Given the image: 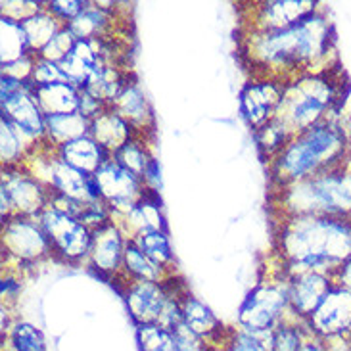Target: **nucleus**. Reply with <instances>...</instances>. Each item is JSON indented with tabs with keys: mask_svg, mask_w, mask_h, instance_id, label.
<instances>
[{
	"mask_svg": "<svg viewBox=\"0 0 351 351\" xmlns=\"http://www.w3.org/2000/svg\"><path fill=\"white\" fill-rule=\"evenodd\" d=\"M334 40V23L319 6L285 29L247 31L242 48L257 79L288 83L295 77L340 66Z\"/></svg>",
	"mask_w": 351,
	"mask_h": 351,
	"instance_id": "1",
	"label": "nucleus"
},
{
	"mask_svg": "<svg viewBox=\"0 0 351 351\" xmlns=\"http://www.w3.org/2000/svg\"><path fill=\"white\" fill-rule=\"evenodd\" d=\"M275 252L288 275L315 271L332 276L351 257V221L324 215L278 219Z\"/></svg>",
	"mask_w": 351,
	"mask_h": 351,
	"instance_id": "2",
	"label": "nucleus"
},
{
	"mask_svg": "<svg viewBox=\"0 0 351 351\" xmlns=\"http://www.w3.org/2000/svg\"><path fill=\"white\" fill-rule=\"evenodd\" d=\"M350 158L351 125L342 117H328L292 136L285 150L269 163L271 184L275 190L285 189L292 182L343 167Z\"/></svg>",
	"mask_w": 351,
	"mask_h": 351,
	"instance_id": "3",
	"label": "nucleus"
},
{
	"mask_svg": "<svg viewBox=\"0 0 351 351\" xmlns=\"http://www.w3.org/2000/svg\"><path fill=\"white\" fill-rule=\"evenodd\" d=\"M348 83L342 81L340 66L295 77L285 83L282 100L275 119L290 136L304 133L328 117H342Z\"/></svg>",
	"mask_w": 351,
	"mask_h": 351,
	"instance_id": "4",
	"label": "nucleus"
},
{
	"mask_svg": "<svg viewBox=\"0 0 351 351\" xmlns=\"http://www.w3.org/2000/svg\"><path fill=\"white\" fill-rule=\"evenodd\" d=\"M271 204L280 219L324 215L351 221V165L275 190Z\"/></svg>",
	"mask_w": 351,
	"mask_h": 351,
	"instance_id": "5",
	"label": "nucleus"
},
{
	"mask_svg": "<svg viewBox=\"0 0 351 351\" xmlns=\"http://www.w3.org/2000/svg\"><path fill=\"white\" fill-rule=\"evenodd\" d=\"M288 311V273L282 267L278 275L259 282L246 295L238 311V324L254 336L273 332Z\"/></svg>",
	"mask_w": 351,
	"mask_h": 351,
	"instance_id": "6",
	"label": "nucleus"
},
{
	"mask_svg": "<svg viewBox=\"0 0 351 351\" xmlns=\"http://www.w3.org/2000/svg\"><path fill=\"white\" fill-rule=\"evenodd\" d=\"M40 227L47 234L52 257L67 265L88 263L90 246H93V230L85 227L81 221L69 213L48 206L37 217Z\"/></svg>",
	"mask_w": 351,
	"mask_h": 351,
	"instance_id": "7",
	"label": "nucleus"
},
{
	"mask_svg": "<svg viewBox=\"0 0 351 351\" xmlns=\"http://www.w3.org/2000/svg\"><path fill=\"white\" fill-rule=\"evenodd\" d=\"M0 204L2 221L14 215L37 219L50 206V189L25 165L2 167Z\"/></svg>",
	"mask_w": 351,
	"mask_h": 351,
	"instance_id": "8",
	"label": "nucleus"
},
{
	"mask_svg": "<svg viewBox=\"0 0 351 351\" xmlns=\"http://www.w3.org/2000/svg\"><path fill=\"white\" fill-rule=\"evenodd\" d=\"M33 81H18L14 77L0 75V112L10 123L23 133L31 143L47 138L45 114L33 95Z\"/></svg>",
	"mask_w": 351,
	"mask_h": 351,
	"instance_id": "9",
	"label": "nucleus"
},
{
	"mask_svg": "<svg viewBox=\"0 0 351 351\" xmlns=\"http://www.w3.org/2000/svg\"><path fill=\"white\" fill-rule=\"evenodd\" d=\"M2 252L6 263L35 265L43 259L52 257V247L37 219L14 215L2 221Z\"/></svg>",
	"mask_w": 351,
	"mask_h": 351,
	"instance_id": "10",
	"label": "nucleus"
},
{
	"mask_svg": "<svg viewBox=\"0 0 351 351\" xmlns=\"http://www.w3.org/2000/svg\"><path fill=\"white\" fill-rule=\"evenodd\" d=\"M95 179L102 199L114 213V219L127 215L136 206V202L150 190L138 175L125 169L115 160L102 165L95 173Z\"/></svg>",
	"mask_w": 351,
	"mask_h": 351,
	"instance_id": "11",
	"label": "nucleus"
},
{
	"mask_svg": "<svg viewBox=\"0 0 351 351\" xmlns=\"http://www.w3.org/2000/svg\"><path fill=\"white\" fill-rule=\"evenodd\" d=\"M112 282H123L119 294L123 295L129 315L134 324H158L162 319L163 309L169 302V292L163 282H146V280H131L125 282L115 278Z\"/></svg>",
	"mask_w": 351,
	"mask_h": 351,
	"instance_id": "12",
	"label": "nucleus"
},
{
	"mask_svg": "<svg viewBox=\"0 0 351 351\" xmlns=\"http://www.w3.org/2000/svg\"><path fill=\"white\" fill-rule=\"evenodd\" d=\"M307 324L317 338L351 336V290L334 282Z\"/></svg>",
	"mask_w": 351,
	"mask_h": 351,
	"instance_id": "13",
	"label": "nucleus"
},
{
	"mask_svg": "<svg viewBox=\"0 0 351 351\" xmlns=\"http://www.w3.org/2000/svg\"><path fill=\"white\" fill-rule=\"evenodd\" d=\"M282 90L285 83L275 79H256L244 86L240 95V110L254 133L271 119H275L276 110L282 100Z\"/></svg>",
	"mask_w": 351,
	"mask_h": 351,
	"instance_id": "14",
	"label": "nucleus"
},
{
	"mask_svg": "<svg viewBox=\"0 0 351 351\" xmlns=\"http://www.w3.org/2000/svg\"><path fill=\"white\" fill-rule=\"evenodd\" d=\"M127 240L129 238L125 237V232L115 221H110L104 227L93 230V246L86 265L100 276L114 280L121 273Z\"/></svg>",
	"mask_w": 351,
	"mask_h": 351,
	"instance_id": "15",
	"label": "nucleus"
},
{
	"mask_svg": "<svg viewBox=\"0 0 351 351\" xmlns=\"http://www.w3.org/2000/svg\"><path fill=\"white\" fill-rule=\"evenodd\" d=\"M332 276L304 271V273H292L288 275V302H290V313L295 317L309 321L311 315L323 304L324 295L332 288Z\"/></svg>",
	"mask_w": 351,
	"mask_h": 351,
	"instance_id": "16",
	"label": "nucleus"
},
{
	"mask_svg": "<svg viewBox=\"0 0 351 351\" xmlns=\"http://www.w3.org/2000/svg\"><path fill=\"white\" fill-rule=\"evenodd\" d=\"M321 6L319 2L309 0H269L254 4V18L247 23V31H275L285 29L305 18Z\"/></svg>",
	"mask_w": 351,
	"mask_h": 351,
	"instance_id": "17",
	"label": "nucleus"
},
{
	"mask_svg": "<svg viewBox=\"0 0 351 351\" xmlns=\"http://www.w3.org/2000/svg\"><path fill=\"white\" fill-rule=\"evenodd\" d=\"M114 221L121 227L125 237L129 240L141 237V234H146V232H158V230L169 232L167 230V221H165V215H163L162 198L154 190H148L127 215L114 219Z\"/></svg>",
	"mask_w": 351,
	"mask_h": 351,
	"instance_id": "18",
	"label": "nucleus"
},
{
	"mask_svg": "<svg viewBox=\"0 0 351 351\" xmlns=\"http://www.w3.org/2000/svg\"><path fill=\"white\" fill-rule=\"evenodd\" d=\"M54 152L64 162L69 163L71 167H75L81 173H85V175H95L102 165L114 160V154L106 150L102 144L96 143L90 134H85V136H79L75 141L62 144V146L54 148Z\"/></svg>",
	"mask_w": 351,
	"mask_h": 351,
	"instance_id": "19",
	"label": "nucleus"
},
{
	"mask_svg": "<svg viewBox=\"0 0 351 351\" xmlns=\"http://www.w3.org/2000/svg\"><path fill=\"white\" fill-rule=\"evenodd\" d=\"M110 108H114L115 112L125 117L141 134L154 136V133H156L154 108L136 81H133L129 86H125L123 93L117 96V100Z\"/></svg>",
	"mask_w": 351,
	"mask_h": 351,
	"instance_id": "20",
	"label": "nucleus"
},
{
	"mask_svg": "<svg viewBox=\"0 0 351 351\" xmlns=\"http://www.w3.org/2000/svg\"><path fill=\"white\" fill-rule=\"evenodd\" d=\"M102 2H90L81 16H77L71 23H67V27L81 40L112 38L114 33H117V14H115V6L114 8Z\"/></svg>",
	"mask_w": 351,
	"mask_h": 351,
	"instance_id": "21",
	"label": "nucleus"
},
{
	"mask_svg": "<svg viewBox=\"0 0 351 351\" xmlns=\"http://www.w3.org/2000/svg\"><path fill=\"white\" fill-rule=\"evenodd\" d=\"M90 136L98 144H102L106 150L114 154L121 146L138 138V136H144V134L138 133L125 117L115 112L114 108H108L104 114L98 115L90 123ZM144 138H148V136H144Z\"/></svg>",
	"mask_w": 351,
	"mask_h": 351,
	"instance_id": "22",
	"label": "nucleus"
},
{
	"mask_svg": "<svg viewBox=\"0 0 351 351\" xmlns=\"http://www.w3.org/2000/svg\"><path fill=\"white\" fill-rule=\"evenodd\" d=\"M131 83H133L131 69H125L115 64H102L90 73L83 88L110 108L117 100V96L123 93L125 86H129Z\"/></svg>",
	"mask_w": 351,
	"mask_h": 351,
	"instance_id": "23",
	"label": "nucleus"
},
{
	"mask_svg": "<svg viewBox=\"0 0 351 351\" xmlns=\"http://www.w3.org/2000/svg\"><path fill=\"white\" fill-rule=\"evenodd\" d=\"M79 90L69 81L54 83V85L35 86L33 95L45 115L71 114L79 110Z\"/></svg>",
	"mask_w": 351,
	"mask_h": 351,
	"instance_id": "24",
	"label": "nucleus"
},
{
	"mask_svg": "<svg viewBox=\"0 0 351 351\" xmlns=\"http://www.w3.org/2000/svg\"><path fill=\"white\" fill-rule=\"evenodd\" d=\"M45 123H47V141L52 148H58L62 144L75 141L79 136L90 134V123L86 117L79 112L71 114H56V115H45Z\"/></svg>",
	"mask_w": 351,
	"mask_h": 351,
	"instance_id": "25",
	"label": "nucleus"
},
{
	"mask_svg": "<svg viewBox=\"0 0 351 351\" xmlns=\"http://www.w3.org/2000/svg\"><path fill=\"white\" fill-rule=\"evenodd\" d=\"M165 276L167 275L154 263L150 257L144 254L141 247L134 244L133 240H127L123 263H121V273H119V276H115V278H121L125 282H131V280L162 282Z\"/></svg>",
	"mask_w": 351,
	"mask_h": 351,
	"instance_id": "26",
	"label": "nucleus"
},
{
	"mask_svg": "<svg viewBox=\"0 0 351 351\" xmlns=\"http://www.w3.org/2000/svg\"><path fill=\"white\" fill-rule=\"evenodd\" d=\"M133 242L162 269L165 275L169 276L177 273V259H175L171 242H169V232H163V230L146 232V234L133 238Z\"/></svg>",
	"mask_w": 351,
	"mask_h": 351,
	"instance_id": "27",
	"label": "nucleus"
},
{
	"mask_svg": "<svg viewBox=\"0 0 351 351\" xmlns=\"http://www.w3.org/2000/svg\"><path fill=\"white\" fill-rule=\"evenodd\" d=\"M311 334L309 324L294 313H286L280 324L273 330V348L271 351H300Z\"/></svg>",
	"mask_w": 351,
	"mask_h": 351,
	"instance_id": "28",
	"label": "nucleus"
},
{
	"mask_svg": "<svg viewBox=\"0 0 351 351\" xmlns=\"http://www.w3.org/2000/svg\"><path fill=\"white\" fill-rule=\"evenodd\" d=\"M19 23L23 25L25 33H27L29 45H31V52L33 54H38L54 38L58 31L64 27V23L60 19L54 18L47 8L37 12L31 18L19 21Z\"/></svg>",
	"mask_w": 351,
	"mask_h": 351,
	"instance_id": "29",
	"label": "nucleus"
},
{
	"mask_svg": "<svg viewBox=\"0 0 351 351\" xmlns=\"http://www.w3.org/2000/svg\"><path fill=\"white\" fill-rule=\"evenodd\" d=\"M0 27H2V64L16 62L19 58L33 54L27 33L19 21L2 16Z\"/></svg>",
	"mask_w": 351,
	"mask_h": 351,
	"instance_id": "30",
	"label": "nucleus"
},
{
	"mask_svg": "<svg viewBox=\"0 0 351 351\" xmlns=\"http://www.w3.org/2000/svg\"><path fill=\"white\" fill-rule=\"evenodd\" d=\"M4 343V351H47V340L45 334L38 330L35 324L25 323V321H16L8 330Z\"/></svg>",
	"mask_w": 351,
	"mask_h": 351,
	"instance_id": "31",
	"label": "nucleus"
},
{
	"mask_svg": "<svg viewBox=\"0 0 351 351\" xmlns=\"http://www.w3.org/2000/svg\"><path fill=\"white\" fill-rule=\"evenodd\" d=\"M154 158L152 148L148 146V138L144 136H138L131 143H127L125 146H121L117 152H114V160L119 165H123L125 169L133 171L134 175H138L143 179L144 171L148 167V163Z\"/></svg>",
	"mask_w": 351,
	"mask_h": 351,
	"instance_id": "32",
	"label": "nucleus"
},
{
	"mask_svg": "<svg viewBox=\"0 0 351 351\" xmlns=\"http://www.w3.org/2000/svg\"><path fill=\"white\" fill-rule=\"evenodd\" d=\"M256 143L259 148V154L267 160V163H271L275 160L278 154L282 152L286 148V144L290 143V134L286 131L282 125L278 123L276 119H271L269 123L263 125L261 129H257L256 133Z\"/></svg>",
	"mask_w": 351,
	"mask_h": 351,
	"instance_id": "33",
	"label": "nucleus"
},
{
	"mask_svg": "<svg viewBox=\"0 0 351 351\" xmlns=\"http://www.w3.org/2000/svg\"><path fill=\"white\" fill-rule=\"evenodd\" d=\"M136 343L138 351H175L173 334L160 324H138Z\"/></svg>",
	"mask_w": 351,
	"mask_h": 351,
	"instance_id": "34",
	"label": "nucleus"
},
{
	"mask_svg": "<svg viewBox=\"0 0 351 351\" xmlns=\"http://www.w3.org/2000/svg\"><path fill=\"white\" fill-rule=\"evenodd\" d=\"M77 40H79V38L71 33V29L67 27V25H64V27L60 29L56 35H54V38L48 43L47 47L38 52L37 56L60 64V62H62V60L71 52V48L75 47Z\"/></svg>",
	"mask_w": 351,
	"mask_h": 351,
	"instance_id": "35",
	"label": "nucleus"
},
{
	"mask_svg": "<svg viewBox=\"0 0 351 351\" xmlns=\"http://www.w3.org/2000/svg\"><path fill=\"white\" fill-rule=\"evenodd\" d=\"M37 56V54H35ZM31 81L35 86H45V85H54V83H62L67 81L66 75L62 73V69L58 66L56 62H50L45 58H35V67H33V75Z\"/></svg>",
	"mask_w": 351,
	"mask_h": 351,
	"instance_id": "36",
	"label": "nucleus"
},
{
	"mask_svg": "<svg viewBox=\"0 0 351 351\" xmlns=\"http://www.w3.org/2000/svg\"><path fill=\"white\" fill-rule=\"evenodd\" d=\"M90 2H83V0H54V2H47V10L54 16L56 19H60L64 25L71 23L77 16H81L86 10Z\"/></svg>",
	"mask_w": 351,
	"mask_h": 351,
	"instance_id": "37",
	"label": "nucleus"
},
{
	"mask_svg": "<svg viewBox=\"0 0 351 351\" xmlns=\"http://www.w3.org/2000/svg\"><path fill=\"white\" fill-rule=\"evenodd\" d=\"M47 8V2H12V0H4L2 2V16L16 21H23V19L35 16L37 12Z\"/></svg>",
	"mask_w": 351,
	"mask_h": 351,
	"instance_id": "38",
	"label": "nucleus"
},
{
	"mask_svg": "<svg viewBox=\"0 0 351 351\" xmlns=\"http://www.w3.org/2000/svg\"><path fill=\"white\" fill-rule=\"evenodd\" d=\"M223 351H271L254 334L237 328Z\"/></svg>",
	"mask_w": 351,
	"mask_h": 351,
	"instance_id": "39",
	"label": "nucleus"
},
{
	"mask_svg": "<svg viewBox=\"0 0 351 351\" xmlns=\"http://www.w3.org/2000/svg\"><path fill=\"white\" fill-rule=\"evenodd\" d=\"M171 334L173 342H175V351H202L208 348L206 342L192 332L184 323H180Z\"/></svg>",
	"mask_w": 351,
	"mask_h": 351,
	"instance_id": "40",
	"label": "nucleus"
},
{
	"mask_svg": "<svg viewBox=\"0 0 351 351\" xmlns=\"http://www.w3.org/2000/svg\"><path fill=\"white\" fill-rule=\"evenodd\" d=\"M106 110H108V106L102 100H98L96 96L86 93L85 88L79 90V110L77 112L83 115V117H86L88 121H95L96 117L100 114H104Z\"/></svg>",
	"mask_w": 351,
	"mask_h": 351,
	"instance_id": "41",
	"label": "nucleus"
},
{
	"mask_svg": "<svg viewBox=\"0 0 351 351\" xmlns=\"http://www.w3.org/2000/svg\"><path fill=\"white\" fill-rule=\"evenodd\" d=\"M143 180L148 189L160 194V190H162V167H160V162H158L156 156L148 163V167H146V171L143 175Z\"/></svg>",
	"mask_w": 351,
	"mask_h": 351,
	"instance_id": "42",
	"label": "nucleus"
},
{
	"mask_svg": "<svg viewBox=\"0 0 351 351\" xmlns=\"http://www.w3.org/2000/svg\"><path fill=\"white\" fill-rule=\"evenodd\" d=\"M323 342L326 351H350L351 350V336H326L319 338Z\"/></svg>",
	"mask_w": 351,
	"mask_h": 351,
	"instance_id": "43",
	"label": "nucleus"
},
{
	"mask_svg": "<svg viewBox=\"0 0 351 351\" xmlns=\"http://www.w3.org/2000/svg\"><path fill=\"white\" fill-rule=\"evenodd\" d=\"M332 280L336 285H340L343 286V288L351 290V257L336 269V273L332 275Z\"/></svg>",
	"mask_w": 351,
	"mask_h": 351,
	"instance_id": "44",
	"label": "nucleus"
},
{
	"mask_svg": "<svg viewBox=\"0 0 351 351\" xmlns=\"http://www.w3.org/2000/svg\"><path fill=\"white\" fill-rule=\"evenodd\" d=\"M300 351H326V350H324L323 342H321L315 334H309Z\"/></svg>",
	"mask_w": 351,
	"mask_h": 351,
	"instance_id": "45",
	"label": "nucleus"
},
{
	"mask_svg": "<svg viewBox=\"0 0 351 351\" xmlns=\"http://www.w3.org/2000/svg\"><path fill=\"white\" fill-rule=\"evenodd\" d=\"M350 351H351V350H350Z\"/></svg>",
	"mask_w": 351,
	"mask_h": 351,
	"instance_id": "46",
	"label": "nucleus"
}]
</instances>
